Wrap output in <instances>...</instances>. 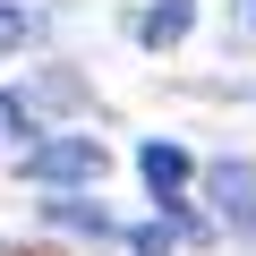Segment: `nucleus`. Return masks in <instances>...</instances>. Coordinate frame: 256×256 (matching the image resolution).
Returning a JSON list of instances; mask_svg holds the SVG:
<instances>
[{"mask_svg":"<svg viewBox=\"0 0 256 256\" xmlns=\"http://www.w3.org/2000/svg\"><path fill=\"white\" fill-rule=\"evenodd\" d=\"M18 171L43 180V188H86V180H102V146L94 137H52V146H26Z\"/></svg>","mask_w":256,"mask_h":256,"instance_id":"obj_1","label":"nucleus"},{"mask_svg":"<svg viewBox=\"0 0 256 256\" xmlns=\"http://www.w3.org/2000/svg\"><path fill=\"white\" fill-rule=\"evenodd\" d=\"M205 188H214V205H222L230 230H256V162H214Z\"/></svg>","mask_w":256,"mask_h":256,"instance_id":"obj_2","label":"nucleus"},{"mask_svg":"<svg viewBox=\"0 0 256 256\" xmlns=\"http://www.w3.org/2000/svg\"><path fill=\"white\" fill-rule=\"evenodd\" d=\"M137 171H146V188H154V205H180V196H188V180H196V162H188L180 146H162V137H154V146L137 154Z\"/></svg>","mask_w":256,"mask_h":256,"instance_id":"obj_3","label":"nucleus"},{"mask_svg":"<svg viewBox=\"0 0 256 256\" xmlns=\"http://www.w3.org/2000/svg\"><path fill=\"white\" fill-rule=\"evenodd\" d=\"M188 18H196V0H154V9H146V26H137V34H146L154 52H171V43L188 34Z\"/></svg>","mask_w":256,"mask_h":256,"instance_id":"obj_4","label":"nucleus"},{"mask_svg":"<svg viewBox=\"0 0 256 256\" xmlns=\"http://www.w3.org/2000/svg\"><path fill=\"white\" fill-rule=\"evenodd\" d=\"M52 222H77V230H111L94 205H77V196H52Z\"/></svg>","mask_w":256,"mask_h":256,"instance_id":"obj_5","label":"nucleus"},{"mask_svg":"<svg viewBox=\"0 0 256 256\" xmlns=\"http://www.w3.org/2000/svg\"><path fill=\"white\" fill-rule=\"evenodd\" d=\"M26 34H34V18H26V9H9V0H0V52H18Z\"/></svg>","mask_w":256,"mask_h":256,"instance_id":"obj_6","label":"nucleus"},{"mask_svg":"<svg viewBox=\"0 0 256 256\" xmlns=\"http://www.w3.org/2000/svg\"><path fill=\"white\" fill-rule=\"evenodd\" d=\"M128 248H137V256H171V239H162L154 222H146V230H128Z\"/></svg>","mask_w":256,"mask_h":256,"instance_id":"obj_7","label":"nucleus"},{"mask_svg":"<svg viewBox=\"0 0 256 256\" xmlns=\"http://www.w3.org/2000/svg\"><path fill=\"white\" fill-rule=\"evenodd\" d=\"M9 128H26V102H18V94H0V137H9Z\"/></svg>","mask_w":256,"mask_h":256,"instance_id":"obj_8","label":"nucleus"}]
</instances>
